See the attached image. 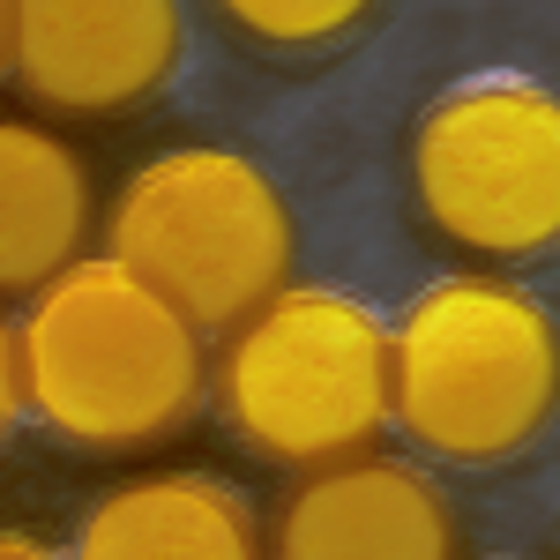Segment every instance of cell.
<instances>
[{
	"label": "cell",
	"mask_w": 560,
	"mask_h": 560,
	"mask_svg": "<svg viewBox=\"0 0 560 560\" xmlns=\"http://www.w3.org/2000/svg\"><path fill=\"white\" fill-rule=\"evenodd\" d=\"M23 404L75 448H150L202 411V329L120 261H75L15 322Z\"/></svg>",
	"instance_id": "6da1fadb"
},
{
	"label": "cell",
	"mask_w": 560,
	"mask_h": 560,
	"mask_svg": "<svg viewBox=\"0 0 560 560\" xmlns=\"http://www.w3.org/2000/svg\"><path fill=\"white\" fill-rule=\"evenodd\" d=\"M560 404L553 314L501 277H441L388 329V419L427 456L501 464Z\"/></svg>",
	"instance_id": "7a4b0ae2"
},
{
	"label": "cell",
	"mask_w": 560,
	"mask_h": 560,
	"mask_svg": "<svg viewBox=\"0 0 560 560\" xmlns=\"http://www.w3.org/2000/svg\"><path fill=\"white\" fill-rule=\"evenodd\" d=\"M217 411L269 464H345L388 427V329L329 284H284L210 366Z\"/></svg>",
	"instance_id": "3957f363"
},
{
	"label": "cell",
	"mask_w": 560,
	"mask_h": 560,
	"mask_svg": "<svg viewBox=\"0 0 560 560\" xmlns=\"http://www.w3.org/2000/svg\"><path fill=\"white\" fill-rule=\"evenodd\" d=\"M105 247L195 329H240L292 277V210L261 165L217 142H179L135 165L105 217Z\"/></svg>",
	"instance_id": "277c9868"
},
{
	"label": "cell",
	"mask_w": 560,
	"mask_h": 560,
	"mask_svg": "<svg viewBox=\"0 0 560 560\" xmlns=\"http://www.w3.org/2000/svg\"><path fill=\"white\" fill-rule=\"evenodd\" d=\"M411 195L464 255H538L560 240V97L486 75L411 128Z\"/></svg>",
	"instance_id": "5b68a950"
},
{
	"label": "cell",
	"mask_w": 560,
	"mask_h": 560,
	"mask_svg": "<svg viewBox=\"0 0 560 560\" xmlns=\"http://www.w3.org/2000/svg\"><path fill=\"white\" fill-rule=\"evenodd\" d=\"M187 52L179 0H15L8 75L52 113H128Z\"/></svg>",
	"instance_id": "8992f818"
},
{
	"label": "cell",
	"mask_w": 560,
	"mask_h": 560,
	"mask_svg": "<svg viewBox=\"0 0 560 560\" xmlns=\"http://www.w3.org/2000/svg\"><path fill=\"white\" fill-rule=\"evenodd\" d=\"M277 560H456V516L427 471L345 456L284 501Z\"/></svg>",
	"instance_id": "52a82bcc"
},
{
	"label": "cell",
	"mask_w": 560,
	"mask_h": 560,
	"mask_svg": "<svg viewBox=\"0 0 560 560\" xmlns=\"http://www.w3.org/2000/svg\"><path fill=\"white\" fill-rule=\"evenodd\" d=\"M68 560H261V530L224 478L158 471L113 486L83 516Z\"/></svg>",
	"instance_id": "ba28073f"
},
{
	"label": "cell",
	"mask_w": 560,
	"mask_h": 560,
	"mask_svg": "<svg viewBox=\"0 0 560 560\" xmlns=\"http://www.w3.org/2000/svg\"><path fill=\"white\" fill-rule=\"evenodd\" d=\"M90 240V173L60 135L31 120H0V300L45 292L83 261Z\"/></svg>",
	"instance_id": "9c48e42d"
},
{
	"label": "cell",
	"mask_w": 560,
	"mask_h": 560,
	"mask_svg": "<svg viewBox=\"0 0 560 560\" xmlns=\"http://www.w3.org/2000/svg\"><path fill=\"white\" fill-rule=\"evenodd\" d=\"M366 8H374V0H217V15H224L232 31H247V38H261V45H292V52L359 31Z\"/></svg>",
	"instance_id": "30bf717a"
},
{
	"label": "cell",
	"mask_w": 560,
	"mask_h": 560,
	"mask_svg": "<svg viewBox=\"0 0 560 560\" xmlns=\"http://www.w3.org/2000/svg\"><path fill=\"white\" fill-rule=\"evenodd\" d=\"M23 419V359H15V322H0V441Z\"/></svg>",
	"instance_id": "8fae6325"
},
{
	"label": "cell",
	"mask_w": 560,
	"mask_h": 560,
	"mask_svg": "<svg viewBox=\"0 0 560 560\" xmlns=\"http://www.w3.org/2000/svg\"><path fill=\"white\" fill-rule=\"evenodd\" d=\"M0 560H60V553H45V546H31V538H0Z\"/></svg>",
	"instance_id": "7c38bea8"
},
{
	"label": "cell",
	"mask_w": 560,
	"mask_h": 560,
	"mask_svg": "<svg viewBox=\"0 0 560 560\" xmlns=\"http://www.w3.org/2000/svg\"><path fill=\"white\" fill-rule=\"evenodd\" d=\"M8 38H15V0H0V75H8Z\"/></svg>",
	"instance_id": "4fadbf2b"
}]
</instances>
